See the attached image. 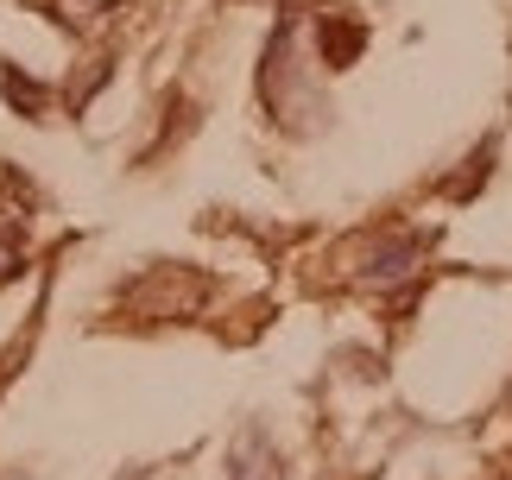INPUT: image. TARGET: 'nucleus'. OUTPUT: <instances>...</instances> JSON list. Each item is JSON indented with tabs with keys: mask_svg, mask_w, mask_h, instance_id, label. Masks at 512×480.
I'll list each match as a JSON object with an SVG mask.
<instances>
[{
	"mask_svg": "<svg viewBox=\"0 0 512 480\" xmlns=\"http://www.w3.org/2000/svg\"><path fill=\"white\" fill-rule=\"evenodd\" d=\"M228 480H285V462H279V449L253 430V436H241V449H234Z\"/></svg>",
	"mask_w": 512,
	"mask_h": 480,
	"instance_id": "1",
	"label": "nucleus"
},
{
	"mask_svg": "<svg viewBox=\"0 0 512 480\" xmlns=\"http://www.w3.org/2000/svg\"><path fill=\"white\" fill-rule=\"evenodd\" d=\"M361 26H342V19H329V26H323V57H329V64H354V51H361Z\"/></svg>",
	"mask_w": 512,
	"mask_h": 480,
	"instance_id": "2",
	"label": "nucleus"
}]
</instances>
